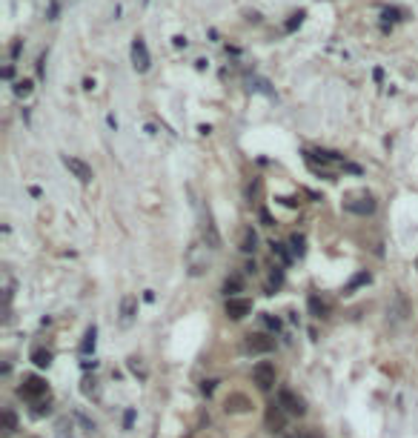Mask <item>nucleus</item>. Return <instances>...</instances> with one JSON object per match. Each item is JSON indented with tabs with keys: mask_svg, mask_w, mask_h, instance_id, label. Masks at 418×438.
Segmentation results:
<instances>
[{
	"mask_svg": "<svg viewBox=\"0 0 418 438\" xmlns=\"http://www.w3.org/2000/svg\"><path fill=\"white\" fill-rule=\"evenodd\" d=\"M361 284H370V275H367V272H361V275L352 278V281H349V287H347V292H352V289L361 287Z\"/></svg>",
	"mask_w": 418,
	"mask_h": 438,
	"instance_id": "b1692460",
	"label": "nucleus"
},
{
	"mask_svg": "<svg viewBox=\"0 0 418 438\" xmlns=\"http://www.w3.org/2000/svg\"><path fill=\"white\" fill-rule=\"evenodd\" d=\"M258 249V235L255 229L249 226V229H244V235H241V252H255Z\"/></svg>",
	"mask_w": 418,
	"mask_h": 438,
	"instance_id": "4468645a",
	"label": "nucleus"
},
{
	"mask_svg": "<svg viewBox=\"0 0 418 438\" xmlns=\"http://www.w3.org/2000/svg\"><path fill=\"white\" fill-rule=\"evenodd\" d=\"M244 349L246 352H252V355L272 352V349H275V341L267 338V335H261V332H249V335H244Z\"/></svg>",
	"mask_w": 418,
	"mask_h": 438,
	"instance_id": "423d86ee",
	"label": "nucleus"
},
{
	"mask_svg": "<svg viewBox=\"0 0 418 438\" xmlns=\"http://www.w3.org/2000/svg\"><path fill=\"white\" fill-rule=\"evenodd\" d=\"M384 17H387V20H401V12H398V9H384Z\"/></svg>",
	"mask_w": 418,
	"mask_h": 438,
	"instance_id": "cd10ccee",
	"label": "nucleus"
},
{
	"mask_svg": "<svg viewBox=\"0 0 418 438\" xmlns=\"http://www.w3.org/2000/svg\"><path fill=\"white\" fill-rule=\"evenodd\" d=\"M261 321L267 324L269 329H281V321H278V318H272V315H264V318H261Z\"/></svg>",
	"mask_w": 418,
	"mask_h": 438,
	"instance_id": "bb28decb",
	"label": "nucleus"
},
{
	"mask_svg": "<svg viewBox=\"0 0 418 438\" xmlns=\"http://www.w3.org/2000/svg\"><path fill=\"white\" fill-rule=\"evenodd\" d=\"M284 284V269L281 266H272V272H269V287L267 289H278Z\"/></svg>",
	"mask_w": 418,
	"mask_h": 438,
	"instance_id": "6ab92c4d",
	"label": "nucleus"
},
{
	"mask_svg": "<svg viewBox=\"0 0 418 438\" xmlns=\"http://www.w3.org/2000/svg\"><path fill=\"white\" fill-rule=\"evenodd\" d=\"M304 17H307V12H304V9H301V12H295L290 20H287V26H284V29H287V32H295V29L304 23Z\"/></svg>",
	"mask_w": 418,
	"mask_h": 438,
	"instance_id": "412c9836",
	"label": "nucleus"
},
{
	"mask_svg": "<svg viewBox=\"0 0 418 438\" xmlns=\"http://www.w3.org/2000/svg\"><path fill=\"white\" fill-rule=\"evenodd\" d=\"M32 364H35V367H49V364H52V352H49V349H43V346H35V349H32Z\"/></svg>",
	"mask_w": 418,
	"mask_h": 438,
	"instance_id": "dca6fc26",
	"label": "nucleus"
},
{
	"mask_svg": "<svg viewBox=\"0 0 418 438\" xmlns=\"http://www.w3.org/2000/svg\"><path fill=\"white\" fill-rule=\"evenodd\" d=\"M129 369H132L135 375H140V378H146V372H143V367H140V358H129Z\"/></svg>",
	"mask_w": 418,
	"mask_h": 438,
	"instance_id": "a878e982",
	"label": "nucleus"
},
{
	"mask_svg": "<svg viewBox=\"0 0 418 438\" xmlns=\"http://www.w3.org/2000/svg\"><path fill=\"white\" fill-rule=\"evenodd\" d=\"M46 381L37 378V375H29V378H23V384L17 387V392H20V398H26V401H37L40 395H46Z\"/></svg>",
	"mask_w": 418,
	"mask_h": 438,
	"instance_id": "20e7f679",
	"label": "nucleus"
},
{
	"mask_svg": "<svg viewBox=\"0 0 418 438\" xmlns=\"http://www.w3.org/2000/svg\"><path fill=\"white\" fill-rule=\"evenodd\" d=\"M387 315H390V324H395V327L410 318V301H407L404 292H395V298H393V304H390Z\"/></svg>",
	"mask_w": 418,
	"mask_h": 438,
	"instance_id": "0eeeda50",
	"label": "nucleus"
},
{
	"mask_svg": "<svg viewBox=\"0 0 418 438\" xmlns=\"http://www.w3.org/2000/svg\"><path fill=\"white\" fill-rule=\"evenodd\" d=\"M290 246H292V255H295V258H301V255L307 252V249H304V235H292Z\"/></svg>",
	"mask_w": 418,
	"mask_h": 438,
	"instance_id": "aec40b11",
	"label": "nucleus"
},
{
	"mask_svg": "<svg viewBox=\"0 0 418 438\" xmlns=\"http://www.w3.org/2000/svg\"><path fill=\"white\" fill-rule=\"evenodd\" d=\"M201 390H204V395H212V390H215V381H204V384H201Z\"/></svg>",
	"mask_w": 418,
	"mask_h": 438,
	"instance_id": "c85d7f7f",
	"label": "nucleus"
},
{
	"mask_svg": "<svg viewBox=\"0 0 418 438\" xmlns=\"http://www.w3.org/2000/svg\"><path fill=\"white\" fill-rule=\"evenodd\" d=\"M344 209L352 212V215H372L375 212V198L367 195V192H361V195H349L344 201Z\"/></svg>",
	"mask_w": 418,
	"mask_h": 438,
	"instance_id": "f257e3e1",
	"label": "nucleus"
},
{
	"mask_svg": "<svg viewBox=\"0 0 418 438\" xmlns=\"http://www.w3.org/2000/svg\"><path fill=\"white\" fill-rule=\"evenodd\" d=\"M172 43H175V46H186V37L178 35V37H172Z\"/></svg>",
	"mask_w": 418,
	"mask_h": 438,
	"instance_id": "2f4dec72",
	"label": "nucleus"
},
{
	"mask_svg": "<svg viewBox=\"0 0 418 438\" xmlns=\"http://www.w3.org/2000/svg\"><path fill=\"white\" fill-rule=\"evenodd\" d=\"M295 438H321V436H318V433H313V430H301Z\"/></svg>",
	"mask_w": 418,
	"mask_h": 438,
	"instance_id": "7c9ffc66",
	"label": "nucleus"
},
{
	"mask_svg": "<svg viewBox=\"0 0 418 438\" xmlns=\"http://www.w3.org/2000/svg\"><path fill=\"white\" fill-rule=\"evenodd\" d=\"M135 315H138V298L135 295H123L120 298V327H132Z\"/></svg>",
	"mask_w": 418,
	"mask_h": 438,
	"instance_id": "9b49d317",
	"label": "nucleus"
},
{
	"mask_svg": "<svg viewBox=\"0 0 418 438\" xmlns=\"http://www.w3.org/2000/svg\"><path fill=\"white\" fill-rule=\"evenodd\" d=\"M249 407H252V404L246 401L244 395H229V398H226V413H244Z\"/></svg>",
	"mask_w": 418,
	"mask_h": 438,
	"instance_id": "2eb2a0df",
	"label": "nucleus"
},
{
	"mask_svg": "<svg viewBox=\"0 0 418 438\" xmlns=\"http://www.w3.org/2000/svg\"><path fill=\"white\" fill-rule=\"evenodd\" d=\"M278 404L281 410L287 415H295V418H301L304 413H307V404H304V398H298L292 390H278Z\"/></svg>",
	"mask_w": 418,
	"mask_h": 438,
	"instance_id": "f03ea898",
	"label": "nucleus"
},
{
	"mask_svg": "<svg viewBox=\"0 0 418 438\" xmlns=\"http://www.w3.org/2000/svg\"><path fill=\"white\" fill-rule=\"evenodd\" d=\"M132 421H135V413H132V410H126V415H123V427H132Z\"/></svg>",
	"mask_w": 418,
	"mask_h": 438,
	"instance_id": "c756f323",
	"label": "nucleus"
},
{
	"mask_svg": "<svg viewBox=\"0 0 418 438\" xmlns=\"http://www.w3.org/2000/svg\"><path fill=\"white\" fill-rule=\"evenodd\" d=\"M3 75H6V81H12V78H14V66H6V72H3Z\"/></svg>",
	"mask_w": 418,
	"mask_h": 438,
	"instance_id": "473e14b6",
	"label": "nucleus"
},
{
	"mask_svg": "<svg viewBox=\"0 0 418 438\" xmlns=\"http://www.w3.org/2000/svg\"><path fill=\"white\" fill-rule=\"evenodd\" d=\"M132 66H135V72H149V66H152L149 49H146V40H143V37H135V40H132Z\"/></svg>",
	"mask_w": 418,
	"mask_h": 438,
	"instance_id": "39448f33",
	"label": "nucleus"
},
{
	"mask_svg": "<svg viewBox=\"0 0 418 438\" xmlns=\"http://www.w3.org/2000/svg\"><path fill=\"white\" fill-rule=\"evenodd\" d=\"M284 410H281V404H269V410H267V424H269V430L272 433H284Z\"/></svg>",
	"mask_w": 418,
	"mask_h": 438,
	"instance_id": "f8f14e48",
	"label": "nucleus"
},
{
	"mask_svg": "<svg viewBox=\"0 0 418 438\" xmlns=\"http://www.w3.org/2000/svg\"><path fill=\"white\" fill-rule=\"evenodd\" d=\"M95 338H98V329H95V327H89V329H86V335H83V344H81V352H83V355L95 352Z\"/></svg>",
	"mask_w": 418,
	"mask_h": 438,
	"instance_id": "a211bd4d",
	"label": "nucleus"
},
{
	"mask_svg": "<svg viewBox=\"0 0 418 438\" xmlns=\"http://www.w3.org/2000/svg\"><path fill=\"white\" fill-rule=\"evenodd\" d=\"M63 166H66V169H69V172L75 175L78 181H81V184H89V181L95 178V175H92V166H89L86 161H81V158H72V155H63Z\"/></svg>",
	"mask_w": 418,
	"mask_h": 438,
	"instance_id": "6e6552de",
	"label": "nucleus"
},
{
	"mask_svg": "<svg viewBox=\"0 0 418 438\" xmlns=\"http://www.w3.org/2000/svg\"><path fill=\"white\" fill-rule=\"evenodd\" d=\"M201 238H204V243H207L209 249H221V232H218V226H215V220H212V215H204V223H201Z\"/></svg>",
	"mask_w": 418,
	"mask_h": 438,
	"instance_id": "9d476101",
	"label": "nucleus"
},
{
	"mask_svg": "<svg viewBox=\"0 0 418 438\" xmlns=\"http://www.w3.org/2000/svg\"><path fill=\"white\" fill-rule=\"evenodd\" d=\"M14 95L17 98H29L32 95V81H17L14 83Z\"/></svg>",
	"mask_w": 418,
	"mask_h": 438,
	"instance_id": "5701e85b",
	"label": "nucleus"
},
{
	"mask_svg": "<svg viewBox=\"0 0 418 438\" xmlns=\"http://www.w3.org/2000/svg\"><path fill=\"white\" fill-rule=\"evenodd\" d=\"M226 318H232V321H241V318H246L249 312H252V301L249 298H226Z\"/></svg>",
	"mask_w": 418,
	"mask_h": 438,
	"instance_id": "1a4fd4ad",
	"label": "nucleus"
},
{
	"mask_svg": "<svg viewBox=\"0 0 418 438\" xmlns=\"http://www.w3.org/2000/svg\"><path fill=\"white\" fill-rule=\"evenodd\" d=\"M252 381L258 384V390H272L275 387V367L269 364V361H258L255 367H252Z\"/></svg>",
	"mask_w": 418,
	"mask_h": 438,
	"instance_id": "7ed1b4c3",
	"label": "nucleus"
},
{
	"mask_svg": "<svg viewBox=\"0 0 418 438\" xmlns=\"http://www.w3.org/2000/svg\"><path fill=\"white\" fill-rule=\"evenodd\" d=\"M310 310H313L315 315H318V318H321V315H326V307H324V304H321L318 298H315V295L310 298Z\"/></svg>",
	"mask_w": 418,
	"mask_h": 438,
	"instance_id": "393cba45",
	"label": "nucleus"
},
{
	"mask_svg": "<svg viewBox=\"0 0 418 438\" xmlns=\"http://www.w3.org/2000/svg\"><path fill=\"white\" fill-rule=\"evenodd\" d=\"M241 289H244V281H241L238 275H229L226 281H223V292H226L229 298H235V292H241Z\"/></svg>",
	"mask_w": 418,
	"mask_h": 438,
	"instance_id": "f3484780",
	"label": "nucleus"
},
{
	"mask_svg": "<svg viewBox=\"0 0 418 438\" xmlns=\"http://www.w3.org/2000/svg\"><path fill=\"white\" fill-rule=\"evenodd\" d=\"M292 438H295V436H292Z\"/></svg>",
	"mask_w": 418,
	"mask_h": 438,
	"instance_id": "72a5a7b5",
	"label": "nucleus"
},
{
	"mask_svg": "<svg viewBox=\"0 0 418 438\" xmlns=\"http://www.w3.org/2000/svg\"><path fill=\"white\" fill-rule=\"evenodd\" d=\"M14 430H17V415L12 410H3V415H0V436L9 438Z\"/></svg>",
	"mask_w": 418,
	"mask_h": 438,
	"instance_id": "ddd939ff",
	"label": "nucleus"
},
{
	"mask_svg": "<svg viewBox=\"0 0 418 438\" xmlns=\"http://www.w3.org/2000/svg\"><path fill=\"white\" fill-rule=\"evenodd\" d=\"M269 246H272V255H278V258H281V264H290V261H292V255L284 249V243H275V241H272Z\"/></svg>",
	"mask_w": 418,
	"mask_h": 438,
	"instance_id": "4be33fe9",
	"label": "nucleus"
}]
</instances>
